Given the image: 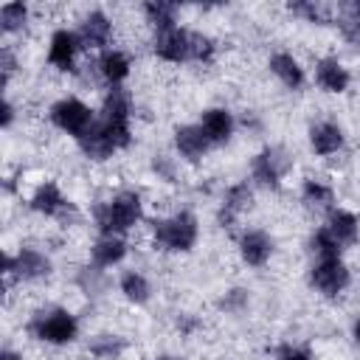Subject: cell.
Masks as SVG:
<instances>
[{"mask_svg":"<svg viewBox=\"0 0 360 360\" xmlns=\"http://www.w3.org/2000/svg\"><path fill=\"white\" fill-rule=\"evenodd\" d=\"M143 219H146V200H143L141 188H118L115 194L93 202V208H90V222H93L96 233L127 236Z\"/></svg>","mask_w":360,"mask_h":360,"instance_id":"obj_1","label":"cell"},{"mask_svg":"<svg viewBox=\"0 0 360 360\" xmlns=\"http://www.w3.org/2000/svg\"><path fill=\"white\" fill-rule=\"evenodd\" d=\"M200 236H202V225L191 208H177L149 222V242H152V250L158 253L188 256L200 245Z\"/></svg>","mask_w":360,"mask_h":360,"instance_id":"obj_2","label":"cell"},{"mask_svg":"<svg viewBox=\"0 0 360 360\" xmlns=\"http://www.w3.org/2000/svg\"><path fill=\"white\" fill-rule=\"evenodd\" d=\"M25 335L51 349H68L82 338V321L70 307L45 304L25 318Z\"/></svg>","mask_w":360,"mask_h":360,"instance_id":"obj_3","label":"cell"},{"mask_svg":"<svg viewBox=\"0 0 360 360\" xmlns=\"http://www.w3.org/2000/svg\"><path fill=\"white\" fill-rule=\"evenodd\" d=\"M53 259L48 250H42L39 245H17L14 250L6 248L3 250V267H0V276H3V290L8 295L11 287H22V284H42L53 276Z\"/></svg>","mask_w":360,"mask_h":360,"instance_id":"obj_4","label":"cell"},{"mask_svg":"<svg viewBox=\"0 0 360 360\" xmlns=\"http://www.w3.org/2000/svg\"><path fill=\"white\" fill-rule=\"evenodd\" d=\"M290 169H292L290 149L281 146V143H264L248 160V180L253 183V188L278 194L284 188V180H287Z\"/></svg>","mask_w":360,"mask_h":360,"instance_id":"obj_5","label":"cell"},{"mask_svg":"<svg viewBox=\"0 0 360 360\" xmlns=\"http://www.w3.org/2000/svg\"><path fill=\"white\" fill-rule=\"evenodd\" d=\"M96 118H98V110H93L84 98H79L73 93L59 96L48 104V124L73 141H79L96 124Z\"/></svg>","mask_w":360,"mask_h":360,"instance_id":"obj_6","label":"cell"},{"mask_svg":"<svg viewBox=\"0 0 360 360\" xmlns=\"http://www.w3.org/2000/svg\"><path fill=\"white\" fill-rule=\"evenodd\" d=\"M253 205H256V188H253V183H250L248 177L228 183V186L222 188L219 202H217V211H214V219H217L219 231L236 236V233L242 231L239 225H242L245 214H250Z\"/></svg>","mask_w":360,"mask_h":360,"instance_id":"obj_7","label":"cell"},{"mask_svg":"<svg viewBox=\"0 0 360 360\" xmlns=\"http://www.w3.org/2000/svg\"><path fill=\"white\" fill-rule=\"evenodd\" d=\"M352 267L346 264V259H321V262H309L307 270V284L309 290L323 298V301H338L349 287H352Z\"/></svg>","mask_w":360,"mask_h":360,"instance_id":"obj_8","label":"cell"},{"mask_svg":"<svg viewBox=\"0 0 360 360\" xmlns=\"http://www.w3.org/2000/svg\"><path fill=\"white\" fill-rule=\"evenodd\" d=\"M25 208L42 219H53V222H68L76 214V202L62 191V186L56 180H39L28 197H25Z\"/></svg>","mask_w":360,"mask_h":360,"instance_id":"obj_9","label":"cell"},{"mask_svg":"<svg viewBox=\"0 0 360 360\" xmlns=\"http://www.w3.org/2000/svg\"><path fill=\"white\" fill-rule=\"evenodd\" d=\"M82 53H84V45H82L76 28H70V25H56V28H51L48 45H45V62H48L51 70L68 73V76L79 73V59H82Z\"/></svg>","mask_w":360,"mask_h":360,"instance_id":"obj_10","label":"cell"},{"mask_svg":"<svg viewBox=\"0 0 360 360\" xmlns=\"http://www.w3.org/2000/svg\"><path fill=\"white\" fill-rule=\"evenodd\" d=\"M233 245H236L239 262L250 270H264L276 256V236L264 228H256V225H250V228L245 225L233 236Z\"/></svg>","mask_w":360,"mask_h":360,"instance_id":"obj_11","label":"cell"},{"mask_svg":"<svg viewBox=\"0 0 360 360\" xmlns=\"http://www.w3.org/2000/svg\"><path fill=\"white\" fill-rule=\"evenodd\" d=\"M73 28H76V34H79V39H82L87 53H101V51L112 48L115 22H112V17L104 8H98V6L84 8Z\"/></svg>","mask_w":360,"mask_h":360,"instance_id":"obj_12","label":"cell"},{"mask_svg":"<svg viewBox=\"0 0 360 360\" xmlns=\"http://www.w3.org/2000/svg\"><path fill=\"white\" fill-rule=\"evenodd\" d=\"M172 149H174V158L180 163H202L208 158V152L214 149L208 135L202 132V127L197 121H186V124H177L172 129Z\"/></svg>","mask_w":360,"mask_h":360,"instance_id":"obj_13","label":"cell"},{"mask_svg":"<svg viewBox=\"0 0 360 360\" xmlns=\"http://www.w3.org/2000/svg\"><path fill=\"white\" fill-rule=\"evenodd\" d=\"M132 68H135L132 53L124 51V48H107V51L96 53V59H93V73L104 84V90L127 87V82L132 76Z\"/></svg>","mask_w":360,"mask_h":360,"instance_id":"obj_14","label":"cell"},{"mask_svg":"<svg viewBox=\"0 0 360 360\" xmlns=\"http://www.w3.org/2000/svg\"><path fill=\"white\" fill-rule=\"evenodd\" d=\"M312 82L326 96H343L352 87V70L335 53H323L312 62Z\"/></svg>","mask_w":360,"mask_h":360,"instance_id":"obj_15","label":"cell"},{"mask_svg":"<svg viewBox=\"0 0 360 360\" xmlns=\"http://www.w3.org/2000/svg\"><path fill=\"white\" fill-rule=\"evenodd\" d=\"M307 146L315 158H335L346 149V129L335 118H318L307 127Z\"/></svg>","mask_w":360,"mask_h":360,"instance_id":"obj_16","label":"cell"},{"mask_svg":"<svg viewBox=\"0 0 360 360\" xmlns=\"http://www.w3.org/2000/svg\"><path fill=\"white\" fill-rule=\"evenodd\" d=\"M267 70L270 76L287 90V93H304L309 84V73L304 68V62L292 53V51H273L267 56Z\"/></svg>","mask_w":360,"mask_h":360,"instance_id":"obj_17","label":"cell"},{"mask_svg":"<svg viewBox=\"0 0 360 360\" xmlns=\"http://www.w3.org/2000/svg\"><path fill=\"white\" fill-rule=\"evenodd\" d=\"M197 124L202 127V132L208 135V141H211L214 149H217V146H228V143L233 141L236 129H239L236 112H233L231 107H225V104H211V107H205V110L200 112Z\"/></svg>","mask_w":360,"mask_h":360,"instance_id":"obj_18","label":"cell"},{"mask_svg":"<svg viewBox=\"0 0 360 360\" xmlns=\"http://www.w3.org/2000/svg\"><path fill=\"white\" fill-rule=\"evenodd\" d=\"M149 51L163 65H188V28L177 25V28L152 34Z\"/></svg>","mask_w":360,"mask_h":360,"instance_id":"obj_19","label":"cell"},{"mask_svg":"<svg viewBox=\"0 0 360 360\" xmlns=\"http://www.w3.org/2000/svg\"><path fill=\"white\" fill-rule=\"evenodd\" d=\"M127 256H129V242L127 236H115V233H96V239L87 248V259L98 270H112L124 264Z\"/></svg>","mask_w":360,"mask_h":360,"instance_id":"obj_20","label":"cell"},{"mask_svg":"<svg viewBox=\"0 0 360 360\" xmlns=\"http://www.w3.org/2000/svg\"><path fill=\"white\" fill-rule=\"evenodd\" d=\"M298 202L312 211V214H329L335 205H338V191L329 180L323 177H315V174H307L301 183H298Z\"/></svg>","mask_w":360,"mask_h":360,"instance_id":"obj_21","label":"cell"},{"mask_svg":"<svg viewBox=\"0 0 360 360\" xmlns=\"http://www.w3.org/2000/svg\"><path fill=\"white\" fill-rule=\"evenodd\" d=\"M115 290H118V295H121L129 307H146V304L152 301V295H155L152 278H149L143 270H138V267L121 270L118 278H115Z\"/></svg>","mask_w":360,"mask_h":360,"instance_id":"obj_22","label":"cell"},{"mask_svg":"<svg viewBox=\"0 0 360 360\" xmlns=\"http://www.w3.org/2000/svg\"><path fill=\"white\" fill-rule=\"evenodd\" d=\"M323 228L335 236V242L349 250L360 242V217L352 211V208H343V205H335L326 217H323Z\"/></svg>","mask_w":360,"mask_h":360,"instance_id":"obj_23","label":"cell"},{"mask_svg":"<svg viewBox=\"0 0 360 360\" xmlns=\"http://www.w3.org/2000/svg\"><path fill=\"white\" fill-rule=\"evenodd\" d=\"M34 22V8L22 0H6L0 6V34L3 42H14L17 37H22Z\"/></svg>","mask_w":360,"mask_h":360,"instance_id":"obj_24","label":"cell"},{"mask_svg":"<svg viewBox=\"0 0 360 360\" xmlns=\"http://www.w3.org/2000/svg\"><path fill=\"white\" fill-rule=\"evenodd\" d=\"M138 11H141V20L146 22V28L152 34H160V31H169V28H177L180 25V6L177 3H169V0H143Z\"/></svg>","mask_w":360,"mask_h":360,"instance_id":"obj_25","label":"cell"},{"mask_svg":"<svg viewBox=\"0 0 360 360\" xmlns=\"http://www.w3.org/2000/svg\"><path fill=\"white\" fill-rule=\"evenodd\" d=\"M287 14H292L295 20L307 22V25H335V14H338V6H326L321 0H292L284 6Z\"/></svg>","mask_w":360,"mask_h":360,"instance_id":"obj_26","label":"cell"},{"mask_svg":"<svg viewBox=\"0 0 360 360\" xmlns=\"http://www.w3.org/2000/svg\"><path fill=\"white\" fill-rule=\"evenodd\" d=\"M129 349V340L118 332H96L87 338V354L93 360H121Z\"/></svg>","mask_w":360,"mask_h":360,"instance_id":"obj_27","label":"cell"},{"mask_svg":"<svg viewBox=\"0 0 360 360\" xmlns=\"http://www.w3.org/2000/svg\"><path fill=\"white\" fill-rule=\"evenodd\" d=\"M335 28L340 34V39L360 51V0H346L338 3V14H335Z\"/></svg>","mask_w":360,"mask_h":360,"instance_id":"obj_28","label":"cell"},{"mask_svg":"<svg viewBox=\"0 0 360 360\" xmlns=\"http://www.w3.org/2000/svg\"><path fill=\"white\" fill-rule=\"evenodd\" d=\"M219 53L217 37H211L202 28H188V65H214Z\"/></svg>","mask_w":360,"mask_h":360,"instance_id":"obj_29","label":"cell"},{"mask_svg":"<svg viewBox=\"0 0 360 360\" xmlns=\"http://www.w3.org/2000/svg\"><path fill=\"white\" fill-rule=\"evenodd\" d=\"M307 250H309L312 262H321V259H343V248L335 242V236H332L323 225H318V228L309 231V236H307Z\"/></svg>","mask_w":360,"mask_h":360,"instance_id":"obj_30","label":"cell"},{"mask_svg":"<svg viewBox=\"0 0 360 360\" xmlns=\"http://www.w3.org/2000/svg\"><path fill=\"white\" fill-rule=\"evenodd\" d=\"M22 68V53L17 48V42H3L0 45V87L3 93H11V84H14V76L20 73Z\"/></svg>","mask_w":360,"mask_h":360,"instance_id":"obj_31","label":"cell"},{"mask_svg":"<svg viewBox=\"0 0 360 360\" xmlns=\"http://www.w3.org/2000/svg\"><path fill=\"white\" fill-rule=\"evenodd\" d=\"M219 307H222L228 315H242V312L250 307V290H245V287L222 290V295H219Z\"/></svg>","mask_w":360,"mask_h":360,"instance_id":"obj_32","label":"cell"},{"mask_svg":"<svg viewBox=\"0 0 360 360\" xmlns=\"http://www.w3.org/2000/svg\"><path fill=\"white\" fill-rule=\"evenodd\" d=\"M273 357L276 360H315V354L301 346V343H292V340H281L276 349H273Z\"/></svg>","mask_w":360,"mask_h":360,"instance_id":"obj_33","label":"cell"},{"mask_svg":"<svg viewBox=\"0 0 360 360\" xmlns=\"http://www.w3.org/2000/svg\"><path fill=\"white\" fill-rule=\"evenodd\" d=\"M17 115H20L17 101L11 98V93H3V101H0V127H3V132H11L14 129Z\"/></svg>","mask_w":360,"mask_h":360,"instance_id":"obj_34","label":"cell"},{"mask_svg":"<svg viewBox=\"0 0 360 360\" xmlns=\"http://www.w3.org/2000/svg\"><path fill=\"white\" fill-rule=\"evenodd\" d=\"M174 169H177V158H172V155H152V172H155L160 180L174 183V180H172V177H174Z\"/></svg>","mask_w":360,"mask_h":360,"instance_id":"obj_35","label":"cell"},{"mask_svg":"<svg viewBox=\"0 0 360 360\" xmlns=\"http://www.w3.org/2000/svg\"><path fill=\"white\" fill-rule=\"evenodd\" d=\"M177 329L183 335H194L200 329V318H194L191 312H183V315H177Z\"/></svg>","mask_w":360,"mask_h":360,"instance_id":"obj_36","label":"cell"},{"mask_svg":"<svg viewBox=\"0 0 360 360\" xmlns=\"http://www.w3.org/2000/svg\"><path fill=\"white\" fill-rule=\"evenodd\" d=\"M349 338H352V343L360 349V315H357V318H352V326H349Z\"/></svg>","mask_w":360,"mask_h":360,"instance_id":"obj_37","label":"cell"},{"mask_svg":"<svg viewBox=\"0 0 360 360\" xmlns=\"http://www.w3.org/2000/svg\"><path fill=\"white\" fill-rule=\"evenodd\" d=\"M0 360H25V357H22V352H17V349H11V346H3Z\"/></svg>","mask_w":360,"mask_h":360,"instance_id":"obj_38","label":"cell"},{"mask_svg":"<svg viewBox=\"0 0 360 360\" xmlns=\"http://www.w3.org/2000/svg\"><path fill=\"white\" fill-rule=\"evenodd\" d=\"M152 360H186V357H180V354H174V352H160V354H155Z\"/></svg>","mask_w":360,"mask_h":360,"instance_id":"obj_39","label":"cell"}]
</instances>
